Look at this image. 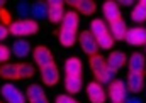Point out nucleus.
<instances>
[{"instance_id": "22", "label": "nucleus", "mask_w": 146, "mask_h": 103, "mask_svg": "<svg viewBox=\"0 0 146 103\" xmlns=\"http://www.w3.org/2000/svg\"><path fill=\"white\" fill-rule=\"evenodd\" d=\"M127 26H126V22L124 20H119V22H114V24H110V34L112 37L115 39V41H126V35H127Z\"/></svg>"}, {"instance_id": "15", "label": "nucleus", "mask_w": 146, "mask_h": 103, "mask_svg": "<svg viewBox=\"0 0 146 103\" xmlns=\"http://www.w3.org/2000/svg\"><path fill=\"white\" fill-rule=\"evenodd\" d=\"M126 54L122 51H112L109 56H107V66L114 71H119L121 68H124L126 64Z\"/></svg>"}, {"instance_id": "19", "label": "nucleus", "mask_w": 146, "mask_h": 103, "mask_svg": "<svg viewBox=\"0 0 146 103\" xmlns=\"http://www.w3.org/2000/svg\"><path fill=\"white\" fill-rule=\"evenodd\" d=\"M82 71H83V66H82V61L78 58H68L65 61V73L66 76H82Z\"/></svg>"}, {"instance_id": "40", "label": "nucleus", "mask_w": 146, "mask_h": 103, "mask_svg": "<svg viewBox=\"0 0 146 103\" xmlns=\"http://www.w3.org/2000/svg\"><path fill=\"white\" fill-rule=\"evenodd\" d=\"M73 103H78V102H73Z\"/></svg>"}, {"instance_id": "1", "label": "nucleus", "mask_w": 146, "mask_h": 103, "mask_svg": "<svg viewBox=\"0 0 146 103\" xmlns=\"http://www.w3.org/2000/svg\"><path fill=\"white\" fill-rule=\"evenodd\" d=\"M10 34L15 37H27V35H34L39 31V24L33 19H26V20H14L9 26Z\"/></svg>"}, {"instance_id": "32", "label": "nucleus", "mask_w": 146, "mask_h": 103, "mask_svg": "<svg viewBox=\"0 0 146 103\" xmlns=\"http://www.w3.org/2000/svg\"><path fill=\"white\" fill-rule=\"evenodd\" d=\"M0 19H2V24H3V26H7V27H9V26L12 24L10 14H9V12H7L5 9H2V10H0Z\"/></svg>"}, {"instance_id": "12", "label": "nucleus", "mask_w": 146, "mask_h": 103, "mask_svg": "<svg viewBox=\"0 0 146 103\" xmlns=\"http://www.w3.org/2000/svg\"><path fill=\"white\" fill-rule=\"evenodd\" d=\"M127 66H129V73H145V68H146L145 56L141 52H133L129 56Z\"/></svg>"}, {"instance_id": "24", "label": "nucleus", "mask_w": 146, "mask_h": 103, "mask_svg": "<svg viewBox=\"0 0 146 103\" xmlns=\"http://www.w3.org/2000/svg\"><path fill=\"white\" fill-rule=\"evenodd\" d=\"M60 42H61V46H65V47L75 46V42H76V32L61 29V31H60Z\"/></svg>"}, {"instance_id": "36", "label": "nucleus", "mask_w": 146, "mask_h": 103, "mask_svg": "<svg viewBox=\"0 0 146 103\" xmlns=\"http://www.w3.org/2000/svg\"><path fill=\"white\" fill-rule=\"evenodd\" d=\"M33 103H49V102H48L46 96H42V98H39V100H36V102H33Z\"/></svg>"}, {"instance_id": "18", "label": "nucleus", "mask_w": 146, "mask_h": 103, "mask_svg": "<svg viewBox=\"0 0 146 103\" xmlns=\"http://www.w3.org/2000/svg\"><path fill=\"white\" fill-rule=\"evenodd\" d=\"M88 31L99 39V37H102L106 34H110V26H107V22L102 20V19H94L90 22V29Z\"/></svg>"}, {"instance_id": "4", "label": "nucleus", "mask_w": 146, "mask_h": 103, "mask_svg": "<svg viewBox=\"0 0 146 103\" xmlns=\"http://www.w3.org/2000/svg\"><path fill=\"white\" fill-rule=\"evenodd\" d=\"M48 7H49V10H48L49 22H53V24L61 22L65 14H66L65 12V2H61V0H48Z\"/></svg>"}, {"instance_id": "26", "label": "nucleus", "mask_w": 146, "mask_h": 103, "mask_svg": "<svg viewBox=\"0 0 146 103\" xmlns=\"http://www.w3.org/2000/svg\"><path fill=\"white\" fill-rule=\"evenodd\" d=\"M26 96H27L29 102L33 103V102H36V100H39V98H42V96H46V95H44V90L39 85H31V86H27Z\"/></svg>"}, {"instance_id": "20", "label": "nucleus", "mask_w": 146, "mask_h": 103, "mask_svg": "<svg viewBox=\"0 0 146 103\" xmlns=\"http://www.w3.org/2000/svg\"><path fill=\"white\" fill-rule=\"evenodd\" d=\"M107 68H109V66H107V59L102 58L100 54L90 58V69L94 71V76H100Z\"/></svg>"}, {"instance_id": "2", "label": "nucleus", "mask_w": 146, "mask_h": 103, "mask_svg": "<svg viewBox=\"0 0 146 103\" xmlns=\"http://www.w3.org/2000/svg\"><path fill=\"white\" fill-rule=\"evenodd\" d=\"M78 42H80V46H82V49H83V52L87 54V56H97V52H99V42H97V37L92 34L90 31H83L82 34L78 35Z\"/></svg>"}, {"instance_id": "27", "label": "nucleus", "mask_w": 146, "mask_h": 103, "mask_svg": "<svg viewBox=\"0 0 146 103\" xmlns=\"http://www.w3.org/2000/svg\"><path fill=\"white\" fill-rule=\"evenodd\" d=\"M115 73H117V71L107 68L100 76H95V79H97V83H100V85H110V83L115 81V79H114V78H115Z\"/></svg>"}, {"instance_id": "13", "label": "nucleus", "mask_w": 146, "mask_h": 103, "mask_svg": "<svg viewBox=\"0 0 146 103\" xmlns=\"http://www.w3.org/2000/svg\"><path fill=\"white\" fill-rule=\"evenodd\" d=\"M145 88V74L143 73H129L127 76V90L133 93H139Z\"/></svg>"}, {"instance_id": "28", "label": "nucleus", "mask_w": 146, "mask_h": 103, "mask_svg": "<svg viewBox=\"0 0 146 103\" xmlns=\"http://www.w3.org/2000/svg\"><path fill=\"white\" fill-rule=\"evenodd\" d=\"M31 7H33V5H29L27 2H19V3H17V14H19L21 20H26V19L31 15Z\"/></svg>"}, {"instance_id": "23", "label": "nucleus", "mask_w": 146, "mask_h": 103, "mask_svg": "<svg viewBox=\"0 0 146 103\" xmlns=\"http://www.w3.org/2000/svg\"><path fill=\"white\" fill-rule=\"evenodd\" d=\"M82 76H66L65 78V88L68 91V95H76L82 90Z\"/></svg>"}, {"instance_id": "6", "label": "nucleus", "mask_w": 146, "mask_h": 103, "mask_svg": "<svg viewBox=\"0 0 146 103\" xmlns=\"http://www.w3.org/2000/svg\"><path fill=\"white\" fill-rule=\"evenodd\" d=\"M102 12H104L106 20H109V24H114V22L122 20V14H121V9H119V3L114 2V0H107V2H104V5H102Z\"/></svg>"}, {"instance_id": "17", "label": "nucleus", "mask_w": 146, "mask_h": 103, "mask_svg": "<svg viewBox=\"0 0 146 103\" xmlns=\"http://www.w3.org/2000/svg\"><path fill=\"white\" fill-rule=\"evenodd\" d=\"M10 51L15 58H26L29 52H31V44L26 41V39H17L12 46H10Z\"/></svg>"}, {"instance_id": "38", "label": "nucleus", "mask_w": 146, "mask_h": 103, "mask_svg": "<svg viewBox=\"0 0 146 103\" xmlns=\"http://www.w3.org/2000/svg\"><path fill=\"white\" fill-rule=\"evenodd\" d=\"M3 5H5V2H3V0H0V10H2V7H3Z\"/></svg>"}, {"instance_id": "39", "label": "nucleus", "mask_w": 146, "mask_h": 103, "mask_svg": "<svg viewBox=\"0 0 146 103\" xmlns=\"http://www.w3.org/2000/svg\"><path fill=\"white\" fill-rule=\"evenodd\" d=\"M141 3H143V5L146 7V0H141Z\"/></svg>"}, {"instance_id": "21", "label": "nucleus", "mask_w": 146, "mask_h": 103, "mask_svg": "<svg viewBox=\"0 0 146 103\" xmlns=\"http://www.w3.org/2000/svg\"><path fill=\"white\" fill-rule=\"evenodd\" d=\"M48 10H49L48 2H41V0H39L36 3H33V7H31V15H33L34 20H42V19L48 17Z\"/></svg>"}, {"instance_id": "25", "label": "nucleus", "mask_w": 146, "mask_h": 103, "mask_svg": "<svg viewBox=\"0 0 146 103\" xmlns=\"http://www.w3.org/2000/svg\"><path fill=\"white\" fill-rule=\"evenodd\" d=\"M131 19H133L136 24L146 22V7L141 3V2H138L136 7L133 9V12H131Z\"/></svg>"}, {"instance_id": "31", "label": "nucleus", "mask_w": 146, "mask_h": 103, "mask_svg": "<svg viewBox=\"0 0 146 103\" xmlns=\"http://www.w3.org/2000/svg\"><path fill=\"white\" fill-rule=\"evenodd\" d=\"M10 54H12L10 47H7V46L0 44V63H5V61H9V59H10Z\"/></svg>"}, {"instance_id": "34", "label": "nucleus", "mask_w": 146, "mask_h": 103, "mask_svg": "<svg viewBox=\"0 0 146 103\" xmlns=\"http://www.w3.org/2000/svg\"><path fill=\"white\" fill-rule=\"evenodd\" d=\"M9 34H10L9 27H7V26H3V24H0V41H3Z\"/></svg>"}, {"instance_id": "11", "label": "nucleus", "mask_w": 146, "mask_h": 103, "mask_svg": "<svg viewBox=\"0 0 146 103\" xmlns=\"http://www.w3.org/2000/svg\"><path fill=\"white\" fill-rule=\"evenodd\" d=\"M68 5L76 7V10L83 15H92L97 10V5L94 0H68Z\"/></svg>"}, {"instance_id": "30", "label": "nucleus", "mask_w": 146, "mask_h": 103, "mask_svg": "<svg viewBox=\"0 0 146 103\" xmlns=\"http://www.w3.org/2000/svg\"><path fill=\"white\" fill-rule=\"evenodd\" d=\"M21 76H22V79H24V78H31V76H34V68H33V64L21 63Z\"/></svg>"}, {"instance_id": "8", "label": "nucleus", "mask_w": 146, "mask_h": 103, "mask_svg": "<svg viewBox=\"0 0 146 103\" xmlns=\"http://www.w3.org/2000/svg\"><path fill=\"white\" fill-rule=\"evenodd\" d=\"M0 93H2V96L5 98V102L7 103H24V95L19 91V88L17 86H14L12 83H5L3 86H2V90H0Z\"/></svg>"}, {"instance_id": "14", "label": "nucleus", "mask_w": 146, "mask_h": 103, "mask_svg": "<svg viewBox=\"0 0 146 103\" xmlns=\"http://www.w3.org/2000/svg\"><path fill=\"white\" fill-rule=\"evenodd\" d=\"M0 76L5 78V79H22V76H21V64L5 63L0 68Z\"/></svg>"}, {"instance_id": "10", "label": "nucleus", "mask_w": 146, "mask_h": 103, "mask_svg": "<svg viewBox=\"0 0 146 103\" xmlns=\"http://www.w3.org/2000/svg\"><path fill=\"white\" fill-rule=\"evenodd\" d=\"M126 42L131 46H145L146 44V29L145 27H133L127 31Z\"/></svg>"}, {"instance_id": "9", "label": "nucleus", "mask_w": 146, "mask_h": 103, "mask_svg": "<svg viewBox=\"0 0 146 103\" xmlns=\"http://www.w3.org/2000/svg\"><path fill=\"white\" fill-rule=\"evenodd\" d=\"M41 79H42V83H44L46 86H54V85L58 83V79H60V71H58V66L53 63V64H49V66L42 68V69H41Z\"/></svg>"}, {"instance_id": "5", "label": "nucleus", "mask_w": 146, "mask_h": 103, "mask_svg": "<svg viewBox=\"0 0 146 103\" xmlns=\"http://www.w3.org/2000/svg\"><path fill=\"white\" fill-rule=\"evenodd\" d=\"M33 58H34L36 64L41 69L54 63V59H53V52H51L46 46H37V47H34V51H33Z\"/></svg>"}, {"instance_id": "7", "label": "nucleus", "mask_w": 146, "mask_h": 103, "mask_svg": "<svg viewBox=\"0 0 146 103\" xmlns=\"http://www.w3.org/2000/svg\"><path fill=\"white\" fill-rule=\"evenodd\" d=\"M87 96L92 103H106V98H107V93L106 90L102 88L100 83L97 81H92L87 85Z\"/></svg>"}, {"instance_id": "35", "label": "nucleus", "mask_w": 146, "mask_h": 103, "mask_svg": "<svg viewBox=\"0 0 146 103\" xmlns=\"http://www.w3.org/2000/svg\"><path fill=\"white\" fill-rule=\"evenodd\" d=\"M124 103H143L141 98H138V96H127V100Z\"/></svg>"}, {"instance_id": "3", "label": "nucleus", "mask_w": 146, "mask_h": 103, "mask_svg": "<svg viewBox=\"0 0 146 103\" xmlns=\"http://www.w3.org/2000/svg\"><path fill=\"white\" fill-rule=\"evenodd\" d=\"M109 98L112 100V103H124L127 100V88L126 83L122 79H115L114 83L109 85V91H107Z\"/></svg>"}, {"instance_id": "33", "label": "nucleus", "mask_w": 146, "mask_h": 103, "mask_svg": "<svg viewBox=\"0 0 146 103\" xmlns=\"http://www.w3.org/2000/svg\"><path fill=\"white\" fill-rule=\"evenodd\" d=\"M75 100H73L70 95H58L56 96V103H73Z\"/></svg>"}, {"instance_id": "16", "label": "nucleus", "mask_w": 146, "mask_h": 103, "mask_svg": "<svg viewBox=\"0 0 146 103\" xmlns=\"http://www.w3.org/2000/svg\"><path fill=\"white\" fill-rule=\"evenodd\" d=\"M78 26H80L78 12H73V10L66 12L65 17H63V20H61V29H66V31H73V32H76Z\"/></svg>"}, {"instance_id": "29", "label": "nucleus", "mask_w": 146, "mask_h": 103, "mask_svg": "<svg viewBox=\"0 0 146 103\" xmlns=\"http://www.w3.org/2000/svg\"><path fill=\"white\" fill-rule=\"evenodd\" d=\"M114 41H115V39L112 37V34H106V35H102V37L97 39L100 49H110V47L114 46Z\"/></svg>"}, {"instance_id": "37", "label": "nucleus", "mask_w": 146, "mask_h": 103, "mask_svg": "<svg viewBox=\"0 0 146 103\" xmlns=\"http://www.w3.org/2000/svg\"><path fill=\"white\" fill-rule=\"evenodd\" d=\"M119 3H121V5H133V2H131V0H121Z\"/></svg>"}]
</instances>
